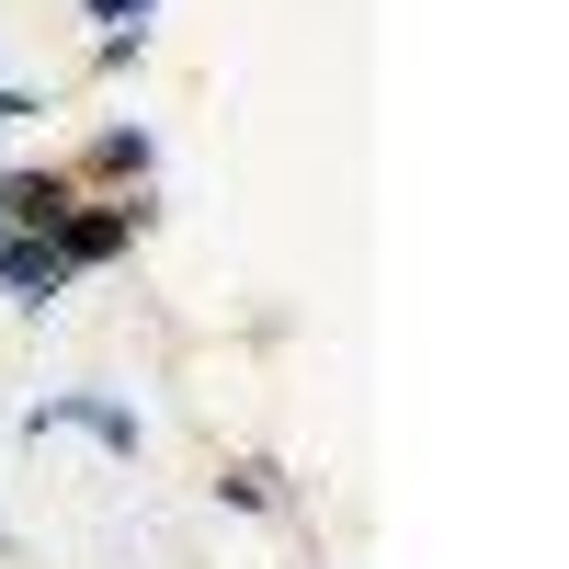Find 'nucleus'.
<instances>
[{"label": "nucleus", "mask_w": 569, "mask_h": 569, "mask_svg": "<svg viewBox=\"0 0 569 569\" xmlns=\"http://www.w3.org/2000/svg\"><path fill=\"white\" fill-rule=\"evenodd\" d=\"M23 433H34V445H46V433H80V445H103V456H126V467H137L149 421H137V399H103V388H58V399H34V410H23Z\"/></svg>", "instance_id": "1"}, {"label": "nucleus", "mask_w": 569, "mask_h": 569, "mask_svg": "<svg viewBox=\"0 0 569 569\" xmlns=\"http://www.w3.org/2000/svg\"><path fill=\"white\" fill-rule=\"evenodd\" d=\"M126 240H137V194H80V206L58 217V262H69V284H80V273H103Z\"/></svg>", "instance_id": "2"}, {"label": "nucleus", "mask_w": 569, "mask_h": 569, "mask_svg": "<svg viewBox=\"0 0 569 569\" xmlns=\"http://www.w3.org/2000/svg\"><path fill=\"white\" fill-rule=\"evenodd\" d=\"M149 126H103V137H91V149L69 160V182H80V194H126V182H149Z\"/></svg>", "instance_id": "3"}, {"label": "nucleus", "mask_w": 569, "mask_h": 569, "mask_svg": "<svg viewBox=\"0 0 569 569\" xmlns=\"http://www.w3.org/2000/svg\"><path fill=\"white\" fill-rule=\"evenodd\" d=\"M0 297H12V308H58V297H69L58 240H0Z\"/></svg>", "instance_id": "4"}, {"label": "nucleus", "mask_w": 569, "mask_h": 569, "mask_svg": "<svg viewBox=\"0 0 569 569\" xmlns=\"http://www.w3.org/2000/svg\"><path fill=\"white\" fill-rule=\"evenodd\" d=\"M217 501L228 512H284V479H273L262 456H240V467H217Z\"/></svg>", "instance_id": "5"}, {"label": "nucleus", "mask_w": 569, "mask_h": 569, "mask_svg": "<svg viewBox=\"0 0 569 569\" xmlns=\"http://www.w3.org/2000/svg\"><path fill=\"white\" fill-rule=\"evenodd\" d=\"M80 12L103 23V34H114V23H137V34H149V12H160V0H80Z\"/></svg>", "instance_id": "6"}]
</instances>
